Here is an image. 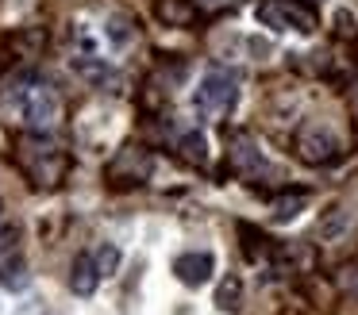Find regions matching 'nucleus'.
I'll use <instances>...</instances> for the list:
<instances>
[{
	"mask_svg": "<svg viewBox=\"0 0 358 315\" xmlns=\"http://www.w3.org/2000/svg\"><path fill=\"white\" fill-rule=\"evenodd\" d=\"M235 100H239V85H235V77L227 73V69H208V73L201 77V85H196V92H193L196 112H204V115L227 112Z\"/></svg>",
	"mask_w": 358,
	"mask_h": 315,
	"instance_id": "nucleus-2",
	"label": "nucleus"
},
{
	"mask_svg": "<svg viewBox=\"0 0 358 315\" xmlns=\"http://www.w3.org/2000/svg\"><path fill=\"white\" fill-rule=\"evenodd\" d=\"M181 158L193 161V166H204V161H208V142H204L201 131H189V135L181 138Z\"/></svg>",
	"mask_w": 358,
	"mask_h": 315,
	"instance_id": "nucleus-11",
	"label": "nucleus"
},
{
	"mask_svg": "<svg viewBox=\"0 0 358 315\" xmlns=\"http://www.w3.org/2000/svg\"><path fill=\"white\" fill-rule=\"evenodd\" d=\"M27 261H24V254L20 250H4L0 254V288H8V292H20V288H27Z\"/></svg>",
	"mask_w": 358,
	"mask_h": 315,
	"instance_id": "nucleus-7",
	"label": "nucleus"
},
{
	"mask_svg": "<svg viewBox=\"0 0 358 315\" xmlns=\"http://www.w3.org/2000/svg\"><path fill=\"white\" fill-rule=\"evenodd\" d=\"M16 104H20V115H24V123L31 131H50L62 119V96L43 81H31L27 89H20Z\"/></svg>",
	"mask_w": 358,
	"mask_h": 315,
	"instance_id": "nucleus-1",
	"label": "nucleus"
},
{
	"mask_svg": "<svg viewBox=\"0 0 358 315\" xmlns=\"http://www.w3.org/2000/svg\"><path fill=\"white\" fill-rule=\"evenodd\" d=\"M162 15H178V20H189V8H173V4H162Z\"/></svg>",
	"mask_w": 358,
	"mask_h": 315,
	"instance_id": "nucleus-15",
	"label": "nucleus"
},
{
	"mask_svg": "<svg viewBox=\"0 0 358 315\" xmlns=\"http://www.w3.org/2000/svg\"><path fill=\"white\" fill-rule=\"evenodd\" d=\"M258 20L273 31H301V35H312V31H316V15L304 4H296V0H266V4L258 8Z\"/></svg>",
	"mask_w": 358,
	"mask_h": 315,
	"instance_id": "nucleus-3",
	"label": "nucleus"
},
{
	"mask_svg": "<svg viewBox=\"0 0 358 315\" xmlns=\"http://www.w3.org/2000/svg\"><path fill=\"white\" fill-rule=\"evenodd\" d=\"M296 150L308 166H324V161L339 158V138L324 127V123H308V127L296 135Z\"/></svg>",
	"mask_w": 358,
	"mask_h": 315,
	"instance_id": "nucleus-4",
	"label": "nucleus"
},
{
	"mask_svg": "<svg viewBox=\"0 0 358 315\" xmlns=\"http://www.w3.org/2000/svg\"><path fill=\"white\" fill-rule=\"evenodd\" d=\"M96 284H101V269H96V258L93 254H78L70 265V288L73 296H93Z\"/></svg>",
	"mask_w": 358,
	"mask_h": 315,
	"instance_id": "nucleus-6",
	"label": "nucleus"
},
{
	"mask_svg": "<svg viewBox=\"0 0 358 315\" xmlns=\"http://www.w3.org/2000/svg\"><path fill=\"white\" fill-rule=\"evenodd\" d=\"M216 273V258L208 250H189V254H178L173 258V277L189 288H201L208 277Z\"/></svg>",
	"mask_w": 358,
	"mask_h": 315,
	"instance_id": "nucleus-5",
	"label": "nucleus"
},
{
	"mask_svg": "<svg viewBox=\"0 0 358 315\" xmlns=\"http://www.w3.org/2000/svg\"><path fill=\"white\" fill-rule=\"evenodd\" d=\"M93 258H96V269H101V277H112V273L120 269V250H116L112 242H104L101 250L93 254Z\"/></svg>",
	"mask_w": 358,
	"mask_h": 315,
	"instance_id": "nucleus-12",
	"label": "nucleus"
},
{
	"mask_svg": "<svg viewBox=\"0 0 358 315\" xmlns=\"http://www.w3.org/2000/svg\"><path fill=\"white\" fill-rule=\"evenodd\" d=\"M0 212H4V200H0Z\"/></svg>",
	"mask_w": 358,
	"mask_h": 315,
	"instance_id": "nucleus-16",
	"label": "nucleus"
},
{
	"mask_svg": "<svg viewBox=\"0 0 358 315\" xmlns=\"http://www.w3.org/2000/svg\"><path fill=\"white\" fill-rule=\"evenodd\" d=\"M308 204V192H289V196H278L273 200V223H289L296 219V212Z\"/></svg>",
	"mask_w": 358,
	"mask_h": 315,
	"instance_id": "nucleus-10",
	"label": "nucleus"
},
{
	"mask_svg": "<svg viewBox=\"0 0 358 315\" xmlns=\"http://www.w3.org/2000/svg\"><path fill=\"white\" fill-rule=\"evenodd\" d=\"M239 300H243V281L235 273L224 277L220 288H216V307H220V312H239Z\"/></svg>",
	"mask_w": 358,
	"mask_h": 315,
	"instance_id": "nucleus-9",
	"label": "nucleus"
},
{
	"mask_svg": "<svg viewBox=\"0 0 358 315\" xmlns=\"http://www.w3.org/2000/svg\"><path fill=\"white\" fill-rule=\"evenodd\" d=\"M231 158H235V166L247 169V173L262 169V154L255 150V142H250L247 135H235V142H231Z\"/></svg>",
	"mask_w": 358,
	"mask_h": 315,
	"instance_id": "nucleus-8",
	"label": "nucleus"
},
{
	"mask_svg": "<svg viewBox=\"0 0 358 315\" xmlns=\"http://www.w3.org/2000/svg\"><path fill=\"white\" fill-rule=\"evenodd\" d=\"M73 69H78L81 77H89V81H104V77H108V66H101V61H93V58L73 61Z\"/></svg>",
	"mask_w": 358,
	"mask_h": 315,
	"instance_id": "nucleus-13",
	"label": "nucleus"
},
{
	"mask_svg": "<svg viewBox=\"0 0 358 315\" xmlns=\"http://www.w3.org/2000/svg\"><path fill=\"white\" fill-rule=\"evenodd\" d=\"M16 242H20V227L16 223H4V227H0V254L16 250Z\"/></svg>",
	"mask_w": 358,
	"mask_h": 315,
	"instance_id": "nucleus-14",
	"label": "nucleus"
}]
</instances>
